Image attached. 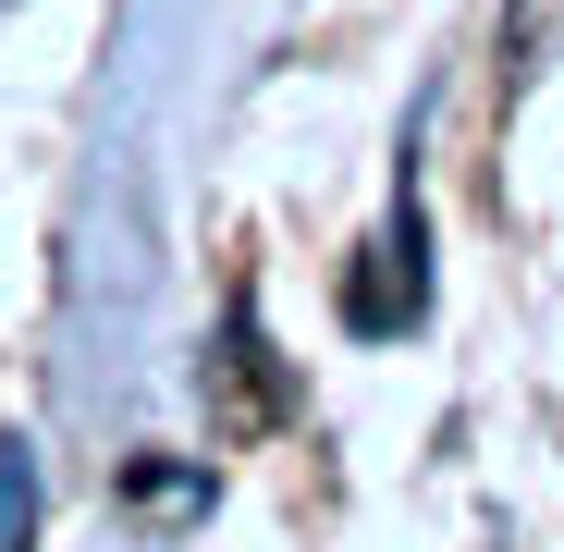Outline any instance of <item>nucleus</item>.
<instances>
[{
    "mask_svg": "<svg viewBox=\"0 0 564 552\" xmlns=\"http://www.w3.org/2000/svg\"><path fill=\"white\" fill-rule=\"evenodd\" d=\"M25 528H37V467L0 442V552H25Z\"/></svg>",
    "mask_w": 564,
    "mask_h": 552,
    "instance_id": "nucleus-1",
    "label": "nucleus"
}]
</instances>
